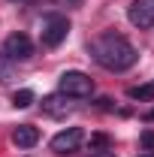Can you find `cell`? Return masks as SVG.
Returning <instances> with one entry per match:
<instances>
[{
    "label": "cell",
    "instance_id": "1",
    "mask_svg": "<svg viewBox=\"0 0 154 157\" xmlns=\"http://www.w3.org/2000/svg\"><path fill=\"white\" fill-rule=\"evenodd\" d=\"M88 52H91V58H94L103 70H109V73H124V70H130L136 60H139L136 48L121 36V33H112V30L94 36L91 45H88Z\"/></svg>",
    "mask_w": 154,
    "mask_h": 157
},
{
    "label": "cell",
    "instance_id": "2",
    "mask_svg": "<svg viewBox=\"0 0 154 157\" xmlns=\"http://www.w3.org/2000/svg\"><path fill=\"white\" fill-rule=\"evenodd\" d=\"M58 91L67 97H91L94 94V78L85 76L82 70H67L58 78Z\"/></svg>",
    "mask_w": 154,
    "mask_h": 157
},
{
    "label": "cell",
    "instance_id": "3",
    "mask_svg": "<svg viewBox=\"0 0 154 157\" xmlns=\"http://www.w3.org/2000/svg\"><path fill=\"white\" fill-rule=\"evenodd\" d=\"M67 33H70L67 15H45V18H42L39 36H42V45H45V48H58L60 42L67 39Z\"/></svg>",
    "mask_w": 154,
    "mask_h": 157
},
{
    "label": "cell",
    "instance_id": "4",
    "mask_svg": "<svg viewBox=\"0 0 154 157\" xmlns=\"http://www.w3.org/2000/svg\"><path fill=\"white\" fill-rule=\"evenodd\" d=\"M0 55H3V58H9L12 63L27 60L30 55H33V42H30V36H24V33H9V36L3 39Z\"/></svg>",
    "mask_w": 154,
    "mask_h": 157
},
{
    "label": "cell",
    "instance_id": "5",
    "mask_svg": "<svg viewBox=\"0 0 154 157\" xmlns=\"http://www.w3.org/2000/svg\"><path fill=\"white\" fill-rule=\"evenodd\" d=\"M127 18H130V24L139 27V30L154 27V0H133V3L127 6Z\"/></svg>",
    "mask_w": 154,
    "mask_h": 157
},
{
    "label": "cell",
    "instance_id": "6",
    "mask_svg": "<svg viewBox=\"0 0 154 157\" xmlns=\"http://www.w3.org/2000/svg\"><path fill=\"white\" fill-rule=\"evenodd\" d=\"M82 139H85L82 127H67V130H60V133L52 136V151H58V154H73L79 145H82Z\"/></svg>",
    "mask_w": 154,
    "mask_h": 157
},
{
    "label": "cell",
    "instance_id": "7",
    "mask_svg": "<svg viewBox=\"0 0 154 157\" xmlns=\"http://www.w3.org/2000/svg\"><path fill=\"white\" fill-rule=\"evenodd\" d=\"M70 100H73V97H67V94H60V91H58V94H52V97L42 100V112L52 115V118H60V115H67V112L73 109Z\"/></svg>",
    "mask_w": 154,
    "mask_h": 157
},
{
    "label": "cell",
    "instance_id": "8",
    "mask_svg": "<svg viewBox=\"0 0 154 157\" xmlns=\"http://www.w3.org/2000/svg\"><path fill=\"white\" fill-rule=\"evenodd\" d=\"M12 142H15L18 148H33L39 142V130L33 124H18V127L12 130Z\"/></svg>",
    "mask_w": 154,
    "mask_h": 157
},
{
    "label": "cell",
    "instance_id": "9",
    "mask_svg": "<svg viewBox=\"0 0 154 157\" xmlns=\"http://www.w3.org/2000/svg\"><path fill=\"white\" fill-rule=\"evenodd\" d=\"M127 97H130V100H154V78H151V82H145V85L130 88Z\"/></svg>",
    "mask_w": 154,
    "mask_h": 157
},
{
    "label": "cell",
    "instance_id": "10",
    "mask_svg": "<svg viewBox=\"0 0 154 157\" xmlns=\"http://www.w3.org/2000/svg\"><path fill=\"white\" fill-rule=\"evenodd\" d=\"M30 103H33V91H27V88L12 94V106H18V109H27Z\"/></svg>",
    "mask_w": 154,
    "mask_h": 157
},
{
    "label": "cell",
    "instance_id": "11",
    "mask_svg": "<svg viewBox=\"0 0 154 157\" xmlns=\"http://www.w3.org/2000/svg\"><path fill=\"white\" fill-rule=\"evenodd\" d=\"M12 67H15L12 60L0 55V82H9V78H12Z\"/></svg>",
    "mask_w": 154,
    "mask_h": 157
},
{
    "label": "cell",
    "instance_id": "12",
    "mask_svg": "<svg viewBox=\"0 0 154 157\" xmlns=\"http://www.w3.org/2000/svg\"><path fill=\"white\" fill-rule=\"evenodd\" d=\"M139 142H142V148H148V151H154V130H145V133L139 136Z\"/></svg>",
    "mask_w": 154,
    "mask_h": 157
},
{
    "label": "cell",
    "instance_id": "13",
    "mask_svg": "<svg viewBox=\"0 0 154 157\" xmlns=\"http://www.w3.org/2000/svg\"><path fill=\"white\" fill-rule=\"evenodd\" d=\"M91 157H115L112 151H97V154H91Z\"/></svg>",
    "mask_w": 154,
    "mask_h": 157
},
{
    "label": "cell",
    "instance_id": "14",
    "mask_svg": "<svg viewBox=\"0 0 154 157\" xmlns=\"http://www.w3.org/2000/svg\"><path fill=\"white\" fill-rule=\"evenodd\" d=\"M148 121H154V109H151V112H148Z\"/></svg>",
    "mask_w": 154,
    "mask_h": 157
},
{
    "label": "cell",
    "instance_id": "15",
    "mask_svg": "<svg viewBox=\"0 0 154 157\" xmlns=\"http://www.w3.org/2000/svg\"><path fill=\"white\" fill-rule=\"evenodd\" d=\"M60 3H79V0H60Z\"/></svg>",
    "mask_w": 154,
    "mask_h": 157
},
{
    "label": "cell",
    "instance_id": "16",
    "mask_svg": "<svg viewBox=\"0 0 154 157\" xmlns=\"http://www.w3.org/2000/svg\"><path fill=\"white\" fill-rule=\"evenodd\" d=\"M142 157H154V151H148V154H142Z\"/></svg>",
    "mask_w": 154,
    "mask_h": 157
}]
</instances>
